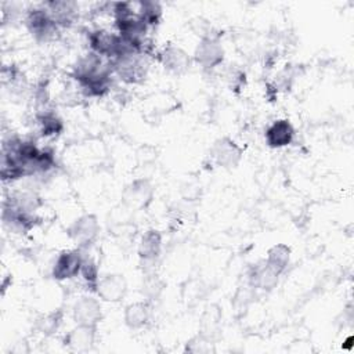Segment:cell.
I'll list each match as a JSON object with an SVG mask.
<instances>
[{
	"mask_svg": "<svg viewBox=\"0 0 354 354\" xmlns=\"http://www.w3.org/2000/svg\"><path fill=\"white\" fill-rule=\"evenodd\" d=\"M162 252V235L156 230H148L138 243V256L142 264L153 266Z\"/></svg>",
	"mask_w": 354,
	"mask_h": 354,
	"instance_id": "10",
	"label": "cell"
},
{
	"mask_svg": "<svg viewBox=\"0 0 354 354\" xmlns=\"http://www.w3.org/2000/svg\"><path fill=\"white\" fill-rule=\"evenodd\" d=\"M295 129L288 119L272 122L266 130V142L271 148H283L293 141Z\"/></svg>",
	"mask_w": 354,
	"mask_h": 354,
	"instance_id": "11",
	"label": "cell"
},
{
	"mask_svg": "<svg viewBox=\"0 0 354 354\" xmlns=\"http://www.w3.org/2000/svg\"><path fill=\"white\" fill-rule=\"evenodd\" d=\"M218 321H220V313H218V311H214V310H212V308H207V311L205 313V315H203V318H202V326H203L205 332L213 333V330H214V328L217 326ZM205 332H203V333H205Z\"/></svg>",
	"mask_w": 354,
	"mask_h": 354,
	"instance_id": "22",
	"label": "cell"
},
{
	"mask_svg": "<svg viewBox=\"0 0 354 354\" xmlns=\"http://www.w3.org/2000/svg\"><path fill=\"white\" fill-rule=\"evenodd\" d=\"M80 275L83 277V279H84V282L87 283V286H90L91 290L95 292L97 282H98V279H100V274H98L97 261H95L91 256H84V254H83Z\"/></svg>",
	"mask_w": 354,
	"mask_h": 354,
	"instance_id": "19",
	"label": "cell"
},
{
	"mask_svg": "<svg viewBox=\"0 0 354 354\" xmlns=\"http://www.w3.org/2000/svg\"><path fill=\"white\" fill-rule=\"evenodd\" d=\"M112 62V69L118 75V77L129 84L140 83L148 72V62L144 54L131 51L122 54L113 59Z\"/></svg>",
	"mask_w": 354,
	"mask_h": 354,
	"instance_id": "1",
	"label": "cell"
},
{
	"mask_svg": "<svg viewBox=\"0 0 354 354\" xmlns=\"http://www.w3.org/2000/svg\"><path fill=\"white\" fill-rule=\"evenodd\" d=\"M100 232V224L94 214L80 216L69 227V236L79 246H88L95 241Z\"/></svg>",
	"mask_w": 354,
	"mask_h": 354,
	"instance_id": "5",
	"label": "cell"
},
{
	"mask_svg": "<svg viewBox=\"0 0 354 354\" xmlns=\"http://www.w3.org/2000/svg\"><path fill=\"white\" fill-rule=\"evenodd\" d=\"M95 332H97V326L77 324V326H75L66 333L64 343L72 351H77V353L88 351L93 348L95 343V336H97Z\"/></svg>",
	"mask_w": 354,
	"mask_h": 354,
	"instance_id": "9",
	"label": "cell"
},
{
	"mask_svg": "<svg viewBox=\"0 0 354 354\" xmlns=\"http://www.w3.org/2000/svg\"><path fill=\"white\" fill-rule=\"evenodd\" d=\"M25 24L29 29V32L36 37V40L40 41H48L51 40L57 33V24L53 21L51 15L48 14L47 8L37 7L28 11Z\"/></svg>",
	"mask_w": 354,
	"mask_h": 354,
	"instance_id": "2",
	"label": "cell"
},
{
	"mask_svg": "<svg viewBox=\"0 0 354 354\" xmlns=\"http://www.w3.org/2000/svg\"><path fill=\"white\" fill-rule=\"evenodd\" d=\"M83 254L80 250H64L55 259L53 266V278L57 281H66L80 275Z\"/></svg>",
	"mask_w": 354,
	"mask_h": 354,
	"instance_id": "4",
	"label": "cell"
},
{
	"mask_svg": "<svg viewBox=\"0 0 354 354\" xmlns=\"http://www.w3.org/2000/svg\"><path fill=\"white\" fill-rule=\"evenodd\" d=\"M62 321V314L61 311H54V313H48L46 315H41L37 321H36V329L44 335H51L54 333Z\"/></svg>",
	"mask_w": 354,
	"mask_h": 354,
	"instance_id": "20",
	"label": "cell"
},
{
	"mask_svg": "<svg viewBox=\"0 0 354 354\" xmlns=\"http://www.w3.org/2000/svg\"><path fill=\"white\" fill-rule=\"evenodd\" d=\"M162 292V282L159 281L158 275L148 274L142 282V293L149 297V299H155L159 296V293Z\"/></svg>",
	"mask_w": 354,
	"mask_h": 354,
	"instance_id": "21",
	"label": "cell"
},
{
	"mask_svg": "<svg viewBox=\"0 0 354 354\" xmlns=\"http://www.w3.org/2000/svg\"><path fill=\"white\" fill-rule=\"evenodd\" d=\"M37 123L40 127V131L43 136L46 137H53V136H58L62 129H64V123L62 120L51 111H43L37 115Z\"/></svg>",
	"mask_w": 354,
	"mask_h": 354,
	"instance_id": "18",
	"label": "cell"
},
{
	"mask_svg": "<svg viewBox=\"0 0 354 354\" xmlns=\"http://www.w3.org/2000/svg\"><path fill=\"white\" fill-rule=\"evenodd\" d=\"M73 319L76 324L97 326L102 317L101 303L91 296H82L73 304Z\"/></svg>",
	"mask_w": 354,
	"mask_h": 354,
	"instance_id": "8",
	"label": "cell"
},
{
	"mask_svg": "<svg viewBox=\"0 0 354 354\" xmlns=\"http://www.w3.org/2000/svg\"><path fill=\"white\" fill-rule=\"evenodd\" d=\"M127 292V283L120 274H106L97 282L95 293L105 301H120Z\"/></svg>",
	"mask_w": 354,
	"mask_h": 354,
	"instance_id": "7",
	"label": "cell"
},
{
	"mask_svg": "<svg viewBox=\"0 0 354 354\" xmlns=\"http://www.w3.org/2000/svg\"><path fill=\"white\" fill-rule=\"evenodd\" d=\"M152 185L147 180L133 181L124 191V201L131 206H145L152 199Z\"/></svg>",
	"mask_w": 354,
	"mask_h": 354,
	"instance_id": "15",
	"label": "cell"
},
{
	"mask_svg": "<svg viewBox=\"0 0 354 354\" xmlns=\"http://www.w3.org/2000/svg\"><path fill=\"white\" fill-rule=\"evenodd\" d=\"M48 14L57 26H69L76 15V3L72 1H48L44 3Z\"/></svg>",
	"mask_w": 354,
	"mask_h": 354,
	"instance_id": "14",
	"label": "cell"
},
{
	"mask_svg": "<svg viewBox=\"0 0 354 354\" xmlns=\"http://www.w3.org/2000/svg\"><path fill=\"white\" fill-rule=\"evenodd\" d=\"M289 260H290L289 246H286L285 243H278L268 249L266 263L281 275L286 270Z\"/></svg>",
	"mask_w": 354,
	"mask_h": 354,
	"instance_id": "17",
	"label": "cell"
},
{
	"mask_svg": "<svg viewBox=\"0 0 354 354\" xmlns=\"http://www.w3.org/2000/svg\"><path fill=\"white\" fill-rule=\"evenodd\" d=\"M195 61L205 69H212L218 66L224 58V50L220 44L218 37L210 36L201 39L199 44L194 53Z\"/></svg>",
	"mask_w": 354,
	"mask_h": 354,
	"instance_id": "3",
	"label": "cell"
},
{
	"mask_svg": "<svg viewBox=\"0 0 354 354\" xmlns=\"http://www.w3.org/2000/svg\"><path fill=\"white\" fill-rule=\"evenodd\" d=\"M149 315H151V310L148 303L136 301L126 306L123 313V319L130 329H141L148 324Z\"/></svg>",
	"mask_w": 354,
	"mask_h": 354,
	"instance_id": "16",
	"label": "cell"
},
{
	"mask_svg": "<svg viewBox=\"0 0 354 354\" xmlns=\"http://www.w3.org/2000/svg\"><path fill=\"white\" fill-rule=\"evenodd\" d=\"M279 274L272 270L266 260L257 266H254L249 274V285L250 288L261 289V290H271L278 283Z\"/></svg>",
	"mask_w": 354,
	"mask_h": 354,
	"instance_id": "13",
	"label": "cell"
},
{
	"mask_svg": "<svg viewBox=\"0 0 354 354\" xmlns=\"http://www.w3.org/2000/svg\"><path fill=\"white\" fill-rule=\"evenodd\" d=\"M210 153L214 162L223 167H235L242 158V149L228 137H223L214 141Z\"/></svg>",
	"mask_w": 354,
	"mask_h": 354,
	"instance_id": "6",
	"label": "cell"
},
{
	"mask_svg": "<svg viewBox=\"0 0 354 354\" xmlns=\"http://www.w3.org/2000/svg\"><path fill=\"white\" fill-rule=\"evenodd\" d=\"M159 59L163 64V66L173 73L185 72L191 64L189 55L183 48L171 44L165 47V50L159 54Z\"/></svg>",
	"mask_w": 354,
	"mask_h": 354,
	"instance_id": "12",
	"label": "cell"
}]
</instances>
